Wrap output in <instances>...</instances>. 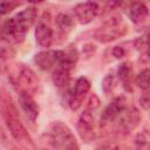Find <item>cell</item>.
<instances>
[{
	"label": "cell",
	"mask_w": 150,
	"mask_h": 150,
	"mask_svg": "<svg viewBox=\"0 0 150 150\" xmlns=\"http://www.w3.org/2000/svg\"><path fill=\"white\" fill-rule=\"evenodd\" d=\"M77 131L80 137L87 143H90L95 138V120L91 110L86 109L81 114L77 123Z\"/></svg>",
	"instance_id": "8"
},
{
	"label": "cell",
	"mask_w": 150,
	"mask_h": 150,
	"mask_svg": "<svg viewBox=\"0 0 150 150\" xmlns=\"http://www.w3.org/2000/svg\"><path fill=\"white\" fill-rule=\"evenodd\" d=\"M70 81V70L62 67L56 66L53 71V82L57 88H64L69 84Z\"/></svg>",
	"instance_id": "15"
},
{
	"label": "cell",
	"mask_w": 150,
	"mask_h": 150,
	"mask_svg": "<svg viewBox=\"0 0 150 150\" xmlns=\"http://www.w3.org/2000/svg\"><path fill=\"white\" fill-rule=\"evenodd\" d=\"M15 83L20 87V91L28 93L29 95H33V93H35L39 87V80L35 73L23 64H21L16 71Z\"/></svg>",
	"instance_id": "5"
},
{
	"label": "cell",
	"mask_w": 150,
	"mask_h": 150,
	"mask_svg": "<svg viewBox=\"0 0 150 150\" xmlns=\"http://www.w3.org/2000/svg\"><path fill=\"white\" fill-rule=\"evenodd\" d=\"M137 87H139L142 90H148L149 89V69L145 68L144 70H142L135 80Z\"/></svg>",
	"instance_id": "19"
},
{
	"label": "cell",
	"mask_w": 150,
	"mask_h": 150,
	"mask_svg": "<svg viewBox=\"0 0 150 150\" xmlns=\"http://www.w3.org/2000/svg\"><path fill=\"white\" fill-rule=\"evenodd\" d=\"M127 107V101L124 96H117L115 97L103 110L102 116H101V124H107L115 118L118 117V115L122 112V110Z\"/></svg>",
	"instance_id": "11"
},
{
	"label": "cell",
	"mask_w": 150,
	"mask_h": 150,
	"mask_svg": "<svg viewBox=\"0 0 150 150\" xmlns=\"http://www.w3.org/2000/svg\"><path fill=\"white\" fill-rule=\"evenodd\" d=\"M98 104H100V100H98V97H97L96 95H91L90 98H89L87 109H89V110H94V109H96V108L98 107Z\"/></svg>",
	"instance_id": "24"
},
{
	"label": "cell",
	"mask_w": 150,
	"mask_h": 150,
	"mask_svg": "<svg viewBox=\"0 0 150 150\" xmlns=\"http://www.w3.org/2000/svg\"><path fill=\"white\" fill-rule=\"evenodd\" d=\"M18 98H19V104H20L21 109L25 111V114L27 115V117L29 120L34 121L39 116V107L36 104V102L33 100L32 95H29L28 93H25V91H20Z\"/></svg>",
	"instance_id": "12"
},
{
	"label": "cell",
	"mask_w": 150,
	"mask_h": 150,
	"mask_svg": "<svg viewBox=\"0 0 150 150\" xmlns=\"http://www.w3.org/2000/svg\"><path fill=\"white\" fill-rule=\"evenodd\" d=\"M38 15V11L34 6H28L23 11L8 19L2 26V34L6 40L12 42H21L33 26Z\"/></svg>",
	"instance_id": "1"
},
{
	"label": "cell",
	"mask_w": 150,
	"mask_h": 150,
	"mask_svg": "<svg viewBox=\"0 0 150 150\" xmlns=\"http://www.w3.org/2000/svg\"><path fill=\"white\" fill-rule=\"evenodd\" d=\"M19 5L20 2H15V1H0V15H5L12 12Z\"/></svg>",
	"instance_id": "21"
},
{
	"label": "cell",
	"mask_w": 150,
	"mask_h": 150,
	"mask_svg": "<svg viewBox=\"0 0 150 150\" xmlns=\"http://www.w3.org/2000/svg\"><path fill=\"white\" fill-rule=\"evenodd\" d=\"M12 150H18V149H15V148H13V149H12Z\"/></svg>",
	"instance_id": "27"
},
{
	"label": "cell",
	"mask_w": 150,
	"mask_h": 150,
	"mask_svg": "<svg viewBox=\"0 0 150 150\" xmlns=\"http://www.w3.org/2000/svg\"><path fill=\"white\" fill-rule=\"evenodd\" d=\"M64 52L62 50H43L34 56V62L42 70H49L55 68L63 60Z\"/></svg>",
	"instance_id": "7"
},
{
	"label": "cell",
	"mask_w": 150,
	"mask_h": 150,
	"mask_svg": "<svg viewBox=\"0 0 150 150\" xmlns=\"http://www.w3.org/2000/svg\"><path fill=\"white\" fill-rule=\"evenodd\" d=\"M125 32H127L125 23L120 18H111L95 30L94 38L98 42L108 43L123 36Z\"/></svg>",
	"instance_id": "4"
},
{
	"label": "cell",
	"mask_w": 150,
	"mask_h": 150,
	"mask_svg": "<svg viewBox=\"0 0 150 150\" xmlns=\"http://www.w3.org/2000/svg\"><path fill=\"white\" fill-rule=\"evenodd\" d=\"M89 89H90V82L86 77H80L76 80L75 86L69 93V100H68V104L73 110H77L81 107L84 97L89 93Z\"/></svg>",
	"instance_id": "6"
},
{
	"label": "cell",
	"mask_w": 150,
	"mask_h": 150,
	"mask_svg": "<svg viewBox=\"0 0 150 150\" xmlns=\"http://www.w3.org/2000/svg\"><path fill=\"white\" fill-rule=\"evenodd\" d=\"M116 82H117L116 75L109 73V74L103 79V81H102V89H103V91H104L105 94H110L111 90L115 88Z\"/></svg>",
	"instance_id": "20"
},
{
	"label": "cell",
	"mask_w": 150,
	"mask_h": 150,
	"mask_svg": "<svg viewBox=\"0 0 150 150\" xmlns=\"http://www.w3.org/2000/svg\"><path fill=\"white\" fill-rule=\"evenodd\" d=\"M139 103H141V105L143 107L144 110L149 109V107H150V97H149V91L148 90H144V93L141 95Z\"/></svg>",
	"instance_id": "23"
},
{
	"label": "cell",
	"mask_w": 150,
	"mask_h": 150,
	"mask_svg": "<svg viewBox=\"0 0 150 150\" xmlns=\"http://www.w3.org/2000/svg\"><path fill=\"white\" fill-rule=\"evenodd\" d=\"M48 143L55 150H79L77 142L71 130L62 122H53L46 130Z\"/></svg>",
	"instance_id": "2"
},
{
	"label": "cell",
	"mask_w": 150,
	"mask_h": 150,
	"mask_svg": "<svg viewBox=\"0 0 150 150\" xmlns=\"http://www.w3.org/2000/svg\"><path fill=\"white\" fill-rule=\"evenodd\" d=\"M55 22H56V26L59 27V29L62 30L63 33L70 32L71 28H73V26H74L73 19L69 15H67V14H59L56 16Z\"/></svg>",
	"instance_id": "18"
},
{
	"label": "cell",
	"mask_w": 150,
	"mask_h": 150,
	"mask_svg": "<svg viewBox=\"0 0 150 150\" xmlns=\"http://www.w3.org/2000/svg\"><path fill=\"white\" fill-rule=\"evenodd\" d=\"M112 55L116 57V59H121L124 56V49L121 47V46H116L114 49H112Z\"/></svg>",
	"instance_id": "25"
},
{
	"label": "cell",
	"mask_w": 150,
	"mask_h": 150,
	"mask_svg": "<svg viewBox=\"0 0 150 150\" xmlns=\"http://www.w3.org/2000/svg\"><path fill=\"white\" fill-rule=\"evenodd\" d=\"M15 49L12 43L5 38H0V60H9L14 57Z\"/></svg>",
	"instance_id": "17"
},
{
	"label": "cell",
	"mask_w": 150,
	"mask_h": 150,
	"mask_svg": "<svg viewBox=\"0 0 150 150\" xmlns=\"http://www.w3.org/2000/svg\"><path fill=\"white\" fill-rule=\"evenodd\" d=\"M98 5L93 1H86L80 2L73 8V13L75 19L81 25H88L90 23L98 13Z\"/></svg>",
	"instance_id": "9"
},
{
	"label": "cell",
	"mask_w": 150,
	"mask_h": 150,
	"mask_svg": "<svg viewBox=\"0 0 150 150\" xmlns=\"http://www.w3.org/2000/svg\"><path fill=\"white\" fill-rule=\"evenodd\" d=\"M135 47H136L137 50H139V52H145V53H146V49H148V39H146V36L138 38V39L135 41Z\"/></svg>",
	"instance_id": "22"
},
{
	"label": "cell",
	"mask_w": 150,
	"mask_h": 150,
	"mask_svg": "<svg viewBox=\"0 0 150 150\" xmlns=\"http://www.w3.org/2000/svg\"><path fill=\"white\" fill-rule=\"evenodd\" d=\"M128 16L132 22L139 23L146 19L148 7L143 2H132L128 9Z\"/></svg>",
	"instance_id": "14"
},
{
	"label": "cell",
	"mask_w": 150,
	"mask_h": 150,
	"mask_svg": "<svg viewBox=\"0 0 150 150\" xmlns=\"http://www.w3.org/2000/svg\"><path fill=\"white\" fill-rule=\"evenodd\" d=\"M35 40L42 48L50 47L53 42V29L45 22H39L35 28Z\"/></svg>",
	"instance_id": "13"
},
{
	"label": "cell",
	"mask_w": 150,
	"mask_h": 150,
	"mask_svg": "<svg viewBox=\"0 0 150 150\" xmlns=\"http://www.w3.org/2000/svg\"><path fill=\"white\" fill-rule=\"evenodd\" d=\"M117 118L120 128L123 129L125 132H129L138 125L141 121V114L135 107H125Z\"/></svg>",
	"instance_id": "10"
},
{
	"label": "cell",
	"mask_w": 150,
	"mask_h": 150,
	"mask_svg": "<svg viewBox=\"0 0 150 150\" xmlns=\"http://www.w3.org/2000/svg\"><path fill=\"white\" fill-rule=\"evenodd\" d=\"M2 111H4V117L6 121V124L9 129V132L12 134V136L21 144H23L26 146H28V145L33 146L32 138H30L28 131L26 130V128L23 127V124L21 123V121L18 116L16 109L13 105L11 98L9 100L7 98L5 101L2 100Z\"/></svg>",
	"instance_id": "3"
},
{
	"label": "cell",
	"mask_w": 150,
	"mask_h": 150,
	"mask_svg": "<svg viewBox=\"0 0 150 150\" xmlns=\"http://www.w3.org/2000/svg\"><path fill=\"white\" fill-rule=\"evenodd\" d=\"M131 74H132V68H131V66H130L129 62L122 63V64L118 67V69H117V76H118V79L123 82V86H124L127 89H129L128 86L130 84Z\"/></svg>",
	"instance_id": "16"
},
{
	"label": "cell",
	"mask_w": 150,
	"mask_h": 150,
	"mask_svg": "<svg viewBox=\"0 0 150 150\" xmlns=\"http://www.w3.org/2000/svg\"><path fill=\"white\" fill-rule=\"evenodd\" d=\"M97 150H120L118 146L116 144H112V143H107V144H103L101 145Z\"/></svg>",
	"instance_id": "26"
}]
</instances>
